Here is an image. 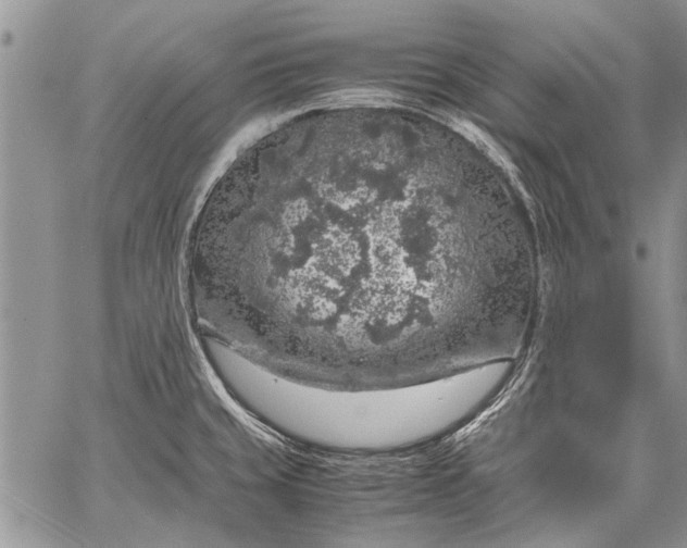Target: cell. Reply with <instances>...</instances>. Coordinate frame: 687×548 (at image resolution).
<instances>
[{
	"instance_id": "6da1fadb",
	"label": "cell",
	"mask_w": 687,
	"mask_h": 548,
	"mask_svg": "<svg viewBox=\"0 0 687 548\" xmlns=\"http://www.w3.org/2000/svg\"><path fill=\"white\" fill-rule=\"evenodd\" d=\"M465 410L452 375L392 387L345 389L271 378L258 412L270 426L314 445L383 450L422 441L458 422Z\"/></svg>"
}]
</instances>
